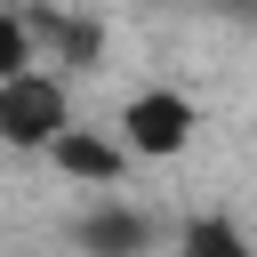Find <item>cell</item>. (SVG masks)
<instances>
[{
	"label": "cell",
	"mask_w": 257,
	"mask_h": 257,
	"mask_svg": "<svg viewBox=\"0 0 257 257\" xmlns=\"http://www.w3.org/2000/svg\"><path fill=\"white\" fill-rule=\"evenodd\" d=\"M64 241H72V257H153L161 225H153L145 209H128V201H88V209L64 225Z\"/></svg>",
	"instance_id": "3957f363"
},
{
	"label": "cell",
	"mask_w": 257,
	"mask_h": 257,
	"mask_svg": "<svg viewBox=\"0 0 257 257\" xmlns=\"http://www.w3.org/2000/svg\"><path fill=\"white\" fill-rule=\"evenodd\" d=\"M16 72H40V32L24 8L0 0V80H16Z\"/></svg>",
	"instance_id": "8992f818"
},
{
	"label": "cell",
	"mask_w": 257,
	"mask_h": 257,
	"mask_svg": "<svg viewBox=\"0 0 257 257\" xmlns=\"http://www.w3.org/2000/svg\"><path fill=\"white\" fill-rule=\"evenodd\" d=\"M72 128V88L64 72H16L0 80V153H56V137Z\"/></svg>",
	"instance_id": "7a4b0ae2"
},
{
	"label": "cell",
	"mask_w": 257,
	"mask_h": 257,
	"mask_svg": "<svg viewBox=\"0 0 257 257\" xmlns=\"http://www.w3.org/2000/svg\"><path fill=\"white\" fill-rule=\"evenodd\" d=\"M153 8H161V0H153Z\"/></svg>",
	"instance_id": "52a82bcc"
},
{
	"label": "cell",
	"mask_w": 257,
	"mask_h": 257,
	"mask_svg": "<svg viewBox=\"0 0 257 257\" xmlns=\"http://www.w3.org/2000/svg\"><path fill=\"white\" fill-rule=\"evenodd\" d=\"M169 257H257V241L241 233V217H225V209H193V217L177 225Z\"/></svg>",
	"instance_id": "5b68a950"
},
{
	"label": "cell",
	"mask_w": 257,
	"mask_h": 257,
	"mask_svg": "<svg viewBox=\"0 0 257 257\" xmlns=\"http://www.w3.org/2000/svg\"><path fill=\"white\" fill-rule=\"evenodd\" d=\"M112 137L128 145V161H177V153H193V137H201V104H193L185 88H169V80L128 88L120 112H112Z\"/></svg>",
	"instance_id": "6da1fadb"
},
{
	"label": "cell",
	"mask_w": 257,
	"mask_h": 257,
	"mask_svg": "<svg viewBox=\"0 0 257 257\" xmlns=\"http://www.w3.org/2000/svg\"><path fill=\"white\" fill-rule=\"evenodd\" d=\"M48 161H56V177H72V185H88V193H104V185L128 177V145H120L112 128H80V120L56 137Z\"/></svg>",
	"instance_id": "277c9868"
}]
</instances>
